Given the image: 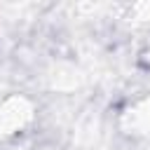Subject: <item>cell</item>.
<instances>
[{"mask_svg":"<svg viewBox=\"0 0 150 150\" xmlns=\"http://www.w3.org/2000/svg\"><path fill=\"white\" fill-rule=\"evenodd\" d=\"M33 120V108L28 105V101L23 98H12L2 105L0 112V134L12 136V134H21Z\"/></svg>","mask_w":150,"mask_h":150,"instance_id":"cell-1","label":"cell"}]
</instances>
